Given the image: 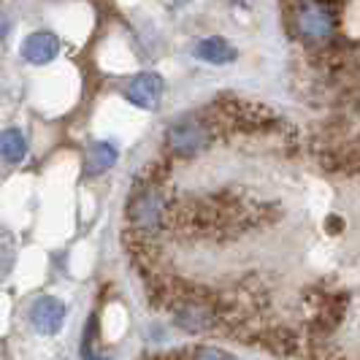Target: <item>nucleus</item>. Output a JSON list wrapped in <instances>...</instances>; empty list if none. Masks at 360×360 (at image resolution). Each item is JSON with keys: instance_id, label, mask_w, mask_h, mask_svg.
<instances>
[{"instance_id": "nucleus-5", "label": "nucleus", "mask_w": 360, "mask_h": 360, "mask_svg": "<svg viewBox=\"0 0 360 360\" xmlns=\"http://www.w3.org/2000/svg\"><path fill=\"white\" fill-rule=\"evenodd\" d=\"M162 90H165V82H162L160 73L146 71L139 73L130 84H127V101L139 108H158L162 98Z\"/></svg>"}, {"instance_id": "nucleus-11", "label": "nucleus", "mask_w": 360, "mask_h": 360, "mask_svg": "<svg viewBox=\"0 0 360 360\" xmlns=\"http://www.w3.org/2000/svg\"><path fill=\"white\" fill-rule=\"evenodd\" d=\"M87 360H108V358H101V355H92V358H87Z\"/></svg>"}, {"instance_id": "nucleus-3", "label": "nucleus", "mask_w": 360, "mask_h": 360, "mask_svg": "<svg viewBox=\"0 0 360 360\" xmlns=\"http://www.w3.org/2000/svg\"><path fill=\"white\" fill-rule=\"evenodd\" d=\"M65 317H68V309L57 295H38L27 309V320L41 336H57L65 325Z\"/></svg>"}, {"instance_id": "nucleus-4", "label": "nucleus", "mask_w": 360, "mask_h": 360, "mask_svg": "<svg viewBox=\"0 0 360 360\" xmlns=\"http://www.w3.org/2000/svg\"><path fill=\"white\" fill-rule=\"evenodd\" d=\"M295 27L309 41H328V38L333 36V27H336L333 11L317 6L314 0L311 3H301L298 11H295Z\"/></svg>"}, {"instance_id": "nucleus-9", "label": "nucleus", "mask_w": 360, "mask_h": 360, "mask_svg": "<svg viewBox=\"0 0 360 360\" xmlns=\"http://www.w3.org/2000/svg\"><path fill=\"white\" fill-rule=\"evenodd\" d=\"M114 162H117V149L108 144V141L92 144L90 152H87V176H101V174H106Z\"/></svg>"}, {"instance_id": "nucleus-7", "label": "nucleus", "mask_w": 360, "mask_h": 360, "mask_svg": "<svg viewBox=\"0 0 360 360\" xmlns=\"http://www.w3.org/2000/svg\"><path fill=\"white\" fill-rule=\"evenodd\" d=\"M195 57L203 63H212V65H228L231 60H236V49L225 41V38H203L198 46H195Z\"/></svg>"}, {"instance_id": "nucleus-10", "label": "nucleus", "mask_w": 360, "mask_h": 360, "mask_svg": "<svg viewBox=\"0 0 360 360\" xmlns=\"http://www.w3.org/2000/svg\"><path fill=\"white\" fill-rule=\"evenodd\" d=\"M193 360H238V358L222 352V349H217V347H200L198 352L193 355Z\"/></svg>"}, {"instance_id": "nucleus-6", "label": "nucleus", "mask_w": 360, "mask_h": 360, "mask_svg": "<svg viewBox=\"0 0 360 360\" xmlns=\"http://www.w3.org/2000/svg\"><path fill=\"white\" fill-rule=\"evenodd\" d=\"M19 52H22V57L27 63H33V65H46L60 52V41L49 30H38V33H30V36L22 41Z\"/></svg>"}, {"instance_id": "nucleus-1", "label": "nucleus", "mask_w": 360, "mask_h": 360, "mask_svg": "<svg viewBox=\"0 0 360 360\" xmlns=\"http://www.w3.org/2000/svg\"><path fill=\"white\" fill-rule=\"evenodd\" d=\"M168 149L179 158H193L200 149H206L212 141V127L200 117H181L165 133Z\"/></svg>"}, {"instance_id": "nucleus-8", "label": "nucleus", "mask_w": 360, "mask_h": 360, "mask_svg": "<svg viewBox=\"0 0 360 360\" xmlns=\"http://www.w3.org/2000/svg\"><path fill=\"white\" fill-rule=\"evenodd\" d=\"M27 155V139L22 136V130L8 127L0 133V158L6 162H22Z\"/></svg>"}, {"instance_id": "nucleus-2", "label": "nucleus", "mask_w": 360, "mask_h": 360, "mask_svg": "<svg viewBox=\"0 0 360 360\" xmlns=\"http://www.w3.org/2000/svg\"><path fill=\"white\" fill-rule=\"evenodd\" d=\"M165 195L155 187H144L136 193V198L130 200V222L144 231V233H152L158 231L162 222H165Z\"/></svg>"}]
</instances>
